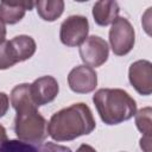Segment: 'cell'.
Listing matches in <instances>:
<instances>
[{"label":"cell","instance_id":"cell-1","mask_svg":"<svg viewBox=\"0 0 152 152\" xmlns=\"http://www.w3.org/2000/svg\"><path fill=\"white\" fill-rule=\"evenodd\" d=\"M96 127L90 108L83 103H74L56 112L48 122V133L56 141H70L90 134Z\"/></svg>","mask_w":152,"mask_h":152},{"label":"cell","instance_id":"cell-2","mask_svg":"<svg viewBox=\"0 0 152 152\" xmlns=\"http://www.w3.org/2000/svg\"><path fill=\"white\" fill-rule=\"evenodd\" d=\"M93 102L101 120L106 125H118L132 119L137 113L134 99L124 89L102 88L94 96Z\"/></svg>","mask_w":152,"mask_h":152},{"label":"cell","instance_id":"cell-3","mask_svg":"<svg viewBox=\"0 0 152 152\" xmlns=\"http://www.w3.org/2000/svg\"><path fill=\"white\" fill-rule=\"evenodd\" d=\"M14 132L19 140L31 144H42L48 137V121L38 112V107L31 106L15 110Z\"/></svg>","mask_w":152,"mask_h":152},{"label":"cell","instance_id":"cell-4","mask_svg":"<svg viewBox=\"0 0 152 152\" xmlns=\"http://www.w3.org/2000/svg\"><path fill=\"white\" fill-rule=\"evenodd\" d=\"M135 43V32L128 19L118 17L109 30V44L116 56H125L133 49Z\"/></svg>","mask_w":152,"mask_h":152},{"label":"cell","instance_id":"cell-5","mask_svg":"<svg viewBox=\"0 0 152 152\" xmlns=\"http://www.w3.org/2000/svg\"><path fill=\"white\" fill-rule=\"evenodd\" d=\"M89 32L88 19L83 15H70L61 25L59 38L66 46H80L87 38Z\"/></svg>","mask_w":152,"mask_h":152},{"label":"cell","instance_id":"cell-6","mask_svg":"<svg viewBox=\"0 0 152 152\" xmlns=\"http://www.w3.org/2000/svg\"><path fill=\"white\" fill-rule=\"evenodd\" d=\"M108 55L109 46L107 42L99 36H90L80 45V56L87 66H101L107 62Z\"/></svg>","mask_w":152,"mask_h":152},{"label":"cell","instance_id":"cell-7","mask_svg":"<svg viewBox=\"0 0 152 152\" xmlns=\"http://www.w3.org/2000/svg\"><path fill=\"white\" fill-rule=\"evenodd\" d=\"M128 80L133 88L140 95H151L152 93V64L150 61L139 59L131 64L128 69Z\"/></svg>","mask_w":152,"mask_h":152},{"label":"cell","instance_id":"cell-8","mask_svg":"<svg viewBox=\"0 0 152 152\" xmlns=\"http://www.w3.org/2000/svg\"><path fill=\"white\" fill-rule=\"evenodd\" d=\"M68 83L70 89L77 94H88L95 90L97 86L96 71L87 65H77L68 75Z\"/></svg>","mask_w":152,"mask_h":152},{"label":"cell","instance_id":"cell-9","mask_svg":"<svg viewBox=\"0 0 152 152\" xmlns=\"http://www.w3.org/2000/svg\"><path fill=\"white\" fill-rule=\"evenodd\" d=\"M58 91V82L52 76H42L31 83V95L37 107L52 102Z\"/></svg>","mask_w":152,"mask_h":152},{"label":"cell","instance_id":"cell-10","mask_svg":"<svg viewBox=\"0 0 152 152\" xmlns=\"http://www.w3.org/2000/svg\"><path fill=\"white\" fill-rule=\"evenodd\" d=\"M33 6V1H1L0 20L4 24H17L24 18L26 11H31Z\"/></svg>","mask_w":152,"mask_h":152},{"label":"cell","instance_id":"cell-11","mask_svg":"<svg viewBox=\"0 0 152 152\" xmlns=\"http://www.w3.org/2000/svg\"><path fill=\"white\" fill-rule=\"evenodd\" d=\"M120 7L116 1L101 0L93 6V17L97 25L107 26L112 24L119 15Z\"/></svg>","mask_w":152,"mask_h":152},{"label":"cell","instance_id":"cell-12","mask_svg":"<svg viewBox=\"0 0 152 152\" xmlns=\"http://www.w3.org/2000/svg\"><path fill=\"white\" fill-rule=\"evenodd\" d=\"M10 48L12 50V53L14 56V59L17 63L24 62L28 58H31L37 49L36 42L32 37L26 36V34H19L8 40Z\"/></svg>","mask_w":152,"mask_h":152},{"label":"cell","instance_id":"cell-13","mask_svg":"<svg viewBox=\"0 0 152 152\" xmlns=\"http://www.w3.org/2000/svg\"><path fill=\"white\" fill-rule=\"evenodd\" d=\"M38 15L45 21H55L64 11V1L62 0H39L34 2Z\"/></svg>","mask_w":152,"mask_h":152},{"label":"cell","instance_id":"cell-14","mask_svg":"<svg viewBox=\"0 0 152 152\" xmlns=\"http://www.w3.org/2000/svg\"><path fill=\"white\" fill-rule=\"evenodd\" d=\"M11 104L15 110L25 107L36 106L31 95V84L21 83L15 86L11 91Z\"/></svg>","mask_w":152,"mask_h":152},{"label":"cell","instance_id":"cell-15","mask_svg":"<svg viewBox=\"0 0 152 152\" xmlns=\"http://www.w3.org/2000/svg\"><path fill=\"white\" fill-rule=\"evenodd\" d=\"M38 144L25 142L21 140H4L0 142V152H37Z\"/></svg>","mask_w":152,"mask_h":152},{"label":"cell","instance_id":"cell-16","mask_svg":"<svg viewBox=\"0 0 152 152\" xmlns=\"http://www.w3.org/2000/svg\"><path fill=\"white\" fill-rule=\"evenodd\" d=\"M152 109L151 107H145L135 113V125L137 128L142 133V137H151L152 133Z\"/></svg>","mask_w":152,"mask_h":152},{"label":"cell","instance_id":"cell-17","mask_svg":"<svg viewBox=\"0 0 152 152\" xmlns=\"http://www.w3.org/2000/svg\"><path fill=\"white\" fill-rule=\"evenodd\" d=\"M15 64H17V61L14 59L8 40L1 42L0 43V70L12 68Z\"/></svg>","mask_w":152,"mask_h":152},{"label":"cell","instance_id":"cell-18","mask_svg":"<svg viewBox=\"0 0 152 152\" xmlns=\"http://www.w3.org/2000/svg\"><path fill=\"white\" fill-rule=\"evenodd\" d=\"M37 152H71V150L66 146L48 141V142L38 144V151Z\"/></svg>","mask_w":152,"mask_h":152},{"label":"cell","instance_id":"cell-19","mask_svg":"<svg viewBox=\"0 0 152 152\" xmlns=\"http://www.w3.org/2000/svg\"><path fill=\"white\" fill-rule=\"evenodd\" d=\"M10 107V99L8 95L5 93H0V118H2Z\"/></svg>","mask_w":152,"mask_h":152},{"label":"cell","instance_id":"cell-20","mask_svg":"<svg viewBox=\"0 0 152 152\" xmlns=\"http://www.w3.org/2000/svg\"><path fill=\"white\" fill-rule=\"evenodd\" d=\"M140 147L144 152H151V137H142L140 139Z\"/></svg>","mask_w":152,"mask_h":152},{"label":"cell","instance_id":"cell-21","mask_svg":"<svg viewBox=\"0 0 152 152\" xmlns=\"http://www.w3.org/2000/svg\"><path fill=\"white\" fill-rule=\"evenodd\" d=\"M76 152H96V150H95L93 146L88 145V144H82V145L76 150Z\"/></svg>","mask_w":152,"mask_h":152},{"label":"cell","instance_id":"cell-22","mask_svg":"<svg viewBox=\"0 0 152 152\" xmlns=\"http://www.w3.org/2000/svg\"><path fill=\"white\" fill-rule=\"evenodd\" d=\"M6 27H5V24L0 20V43L6 40Z\"/></svg>","mask_w":152,"mask_h":152},{"label":"cell","instance_id":"cell-23","mask_svg":"<svg viewBox=\"0 0 152 152\" xmlns=\"http://www.w3.org/2000/svg\"><path fill=\"white\" fill-rule=\"evenodd\" d=\"M7 139V133H6V129L2 125H0V142L6 140Z\"/></svg>","mask_w":152,"mask_h":152}]
</instances>
